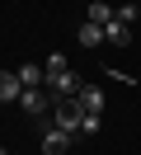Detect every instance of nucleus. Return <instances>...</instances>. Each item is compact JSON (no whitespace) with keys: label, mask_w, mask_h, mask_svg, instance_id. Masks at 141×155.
Instances as JSON below:
<instances>
[{"label":"nucleus","mask_w":141,"mask_h":155,"mask_svg":"<svg viewBox=\"0 0 141 155\" xmlns=\"http://www.w3.org/2000/svg\"><path fill=\"white\" fill-rule=\"evenodd\" d=\"M42 71H47V89H52V99H75L80 80L71 75V66H66V57H61V52H52Z\"/></svg>","instance_id":"f257e3e1"},{"label":"nucleus","mask_w":141,"mask_h":155,"mask_svg":"<svg viewBox=\"0 0 141 155\" xmlns=\"http://www.w3.org/2000/svg\"><path fill=\"white\" fill-rule=\"evenodd\" d=\"M52 122L61 127V132L80 136V122H85V108L75 104V99H56V104H52Z\"/></svg>","instance_id":"f03ea898"},{"label":"nucleus","mask_w":141,"mask_h":155,"mask_svg":"<svg viewBox=\"0 0 141 155\" xmlns=\"http://www.w3.org/2000/svg\"><path fill=\"white\" fill-rule=\"evenodd\" d=\"M61 150H71V132H61L56 122H47L42 127V155H61Z\"/></svg>","instance_id":"7ed1b4c3"},{"label":"nucleus","mask_w":141,"mask_h":155,"mask_svg":"<svg viewBox=\"0 0 141 155\" xmlns=\"http://www.w3.org/2000/svg\"><path fill=\"white\" fill-rule=\"evenodd\" d=\"M103 42H113V47H127V42H132V24H122L118 10H113V19L103 24Z\"/></svg>","instance_id":"20e7f679"},{"label":"nucleus","mask_w":141,"mask_h":155,"mask_svg":"<svg viewBox=\"0 0 141 155\" xmlns=\"http://www.w3.org/2000/svg\"><path fill=\"white\" fill-rule=\"evenodd\" d=\"M75 104H80L85 113H103V89L99 85H80L75 89Z\"/></svg>","instance_id":"39448f33"},{"label":"nucleus","mask_w":141,"mask_h":155,"mask_svg":"<svg viewBox=\"0 0 141 155\" xmlns=\"http://www.w3.org/2000/svg\"><path fill=\"white\" fill-rule=\"evenodd\" d=\"M19 94H24L19 75H14V71H0V104H19Z\"/></svg>","instance_id":"423d86ee"},{"label":"nucleus","mask_w":141,"mask_h":155,"mask_svg":"<svg viewBox=\"0 0 141 155\" xmlns=\"http://www.w3.org/2000/svg\"><path fill=\"white\" fill-rule=\"evenodd\" d=\"M14 75H19V85H24V89H42V85H47V71L33 66V61H28V66H19Z\"/></svg>","instance_id":"0eeeda50"},{"label":"nucleus","mask_w":141,"mask_h":155,"mask_svg":"<svg viewBox=\"0 0 141 155\" xmlns=\"http://www.w3.org/2000/svg\"><path fill=\"white\" fill-rule=\"evenodd\" d=\"M75 38H80V47H99V42H103V28H99V24H89V19H85L80 28H75Z\"/></svg>","instance_id":"6e6552de"},{"label":"nucleus","mask_w":141,"mask_h":155,"mask_svg":"<svg viewBox=\"0 0 141 155\" xmlns=\"http://www.w3.org/2000/svg\"><path fill=\"white\" fill-rule=\"evenodd\" d=\"M85 19H89V24H99V28H103V24L113 19V5H108V0H89V14H85Z\"/></svg>","instance_id":"1a4fd4ad"},{"label":"nucleus","mask_w":141,"mask_h":155,"mask_svg":"<svg viewBox=\"0 0 141 155\" xmlns=\"http://www.w3.org/2000/svg\"><path fill=\"white\" fill-rule=\"evenodd\" d=\"M99 113H85V122H80V136H99Z\"/></svg>","instance_id":"9d476101"},{"label":"nucleus","mask_w":141,"mask_h":155,"mask_svg":"<svg viewBox=\"0 0 141 155\" xmlns=\"http://www.w3.org/2000/svg\"><path fill=\"white\" fill-rule=\"evenodd\" d=\"M118 19H122V24H136V0H127V5H122Z\"/></svg>","instance_id":"9b49d317"},{"label":"nucleus","mask_w":141,"mask_h":155,"mask_svg":"<svg viewBox=\"0 0 141 155\" xmlns=\"http://www.w3.org/2000/svg\"><path fill=\"white\" fill-rule=\"evenodd\" d=\"M0 155H9V150H5V146H0Z\"/></svg>","instance_id":"f8f14e48"}]
</instances>
